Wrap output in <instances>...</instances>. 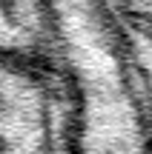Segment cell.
Wrapping results in <instances>:
<instances>
[{"label":"cell","instance_id":"3957f363","mask_svg":"<svg viewBox=\"0 0 152 154\" xmlns=\"http://www.w3.org/2000/svg\"><path fill=\"white\" fill-rule=\"evenodd\" d=\"M6 60L55 66V0H0Z\"/></svg>","mask_w":152,"mask_h":154},{"label":"cell","instance_id":"277c9868","mask_svg":"<svg viewBox=\"0 0 152 154\" xmlns=\"http://www.w3.org/2000/svg\"><path fill=\"white\" fill-rule=\"evenodd\" d=\"M126 6H129L135 14L147 17V20H152V0H124Z\"/></svg>","mask_w":152,"mask_h":154},{"label":"cell","instance_id":"7a4b0ae2","mask_svg":"<svg viewBox=\"0 0 152 154\" xmlns=\"http://www.w3.org/2000/svg\"><path fill=\"white\" fill-rule=\"evenodd\" d=\"M0 131L3 154H78L72 97L55 66L3 60Z\"/></svg>","mask_w":152,"mask_h":154},{"label":"cell","instance_id":"6da1fadb","mask_svg":"<svg viewBox=\"0 0 152 154\" xmlns=\"http://www.w3.org/2000/svg\"><path fill=\"white\" fill-rule=\"evenodd\" d=\"M55 69L78 154H152V20L124 0H55Z\"/></svg>","mask_w":152,"mask_h":154}]
</instances>
